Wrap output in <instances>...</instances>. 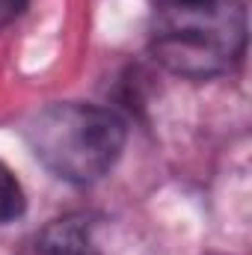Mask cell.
I'll return each instance as SVG.
<instances>
[{
  "instance_id": "3957f363",
  "label": "cell",
  "mask_w": 252,
  "mask_h": 255,
  "mask_svg": "<svg viewBox=\"0 0 252 255\" xmlns=\"http://www.w3.org/2000/svg\"><path fill=\"white\" fill-rule=\"evenodd\" d=\"M39 250L48 255H89V238L83 223L77 220H57L39 241Z\"/></svg>"
},
{
  "instance_id": "277c9868",
  "label": "cell",
  "mask_w": 252,
  "mask_h": 255,
  "mask_svg": "<svg viewBox=\"0 0 252 255\" xmlns=\"http://www.w3.org/2000/svg\"><path fill=\"white\" fill-rule=\"evenodd\" d=\"M24 214V190L15 181V175L0 163V223L15 220Z\"/></svg>"
},
{
  "instance_id": "7a4b0ae2",
  "label": "cell",
  "mask_w": 252,
  "mask_h": 255,
  "mask_svg": "<svg viewBox=\"0 0 252 255\" xmlns=\"http://www.w3.org/2000/svg\"><path fill=\"white\" fill-rule=\"evenodd\" d=\"M247 45V15L238 0L175 3L154 33V51L178 74L208 77L226 71Z\"/></svg>"
},
{
  "instance_id": "8992f818",
  "label": "cell",
  "mask_w": 252,
  "mask_h": 255,
  "mask_svg": "<svg viewBox=\"0 0 252 255\" xmlns=\"http://www.w3.org/2000/svg\"><path fill=\"white\" fill-rule=\"evenodd\" d=\"M175 3H208V0H175Z\"/></svg>"
},
{
  "instance_id": "5b68a950",
  "label": "cell",
  "mask_w": 252,
  "mask_h": 255,
  "mask_svg": "<svg viewBox=\"0 0 252 255\" xmlns=\"http://www.w3.org/2000/svg\"><path fill=\"white\" fill-rule=\"evenodd\" d=\"M24 6H27V0H0V30L9 27L24 12Z\"/></svg>"
},
{
  "instance_id": "6da1fadb",
  "label": "cell",
  "mask_w": 252,
  "mask_h": 255,
  "mask_svg": "<svg viewBox=\"0 0 252 255\" xmlns=\"http://www.w3.org/2000/svg\"><path fill=\"white\" fill-rule=\"evenodd\" d=\"M33 154L71 184L101 178L122 154L125 125L116 113L92 104H54L27 130Z\"/></svg>"
}]
</instances>
